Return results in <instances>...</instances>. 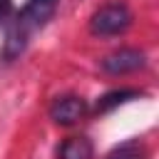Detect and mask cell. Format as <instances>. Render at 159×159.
Masks as SVG:
<instances>
[{
  "label": "cell",
  "mask_w": 159,
  "mask_h": 159,
  "mask_svg": "<svg viewBox=\"0 0 159 159\" xmlns=\"http://www.w3.org/2000/svg\"><path fill=\"white\" fill-rule=\"evenodd\" d=\"M55 7H57V0H30V2L25 5V10L17 15L15 32L25 37L27 27H40V25H45V22L55 15Z\"/></svg>",
  "instance_id": "obj_3"
},
{
  "label": "cell",
  "mask_w": 159,
  "mask_h": 159,
  "mask_svg": "<svg viewBox=\"0 0 159 159\" xmlns=\"http://www.w3.org/2000/svg\"><path fill=\"white\" fill-rule=\"evenodd\" d=\"M104 159H149V149L139 139H129V142L117 144L114 149H109L104 154Z\"/></svg>",
  "instance_id": "obj_7"
},
{
  "label": "cell",
  "mask_w": 159,
  "mask_h": 159,
  "mask_svg": "<svg viewBox=\"0 0 159 159\" xmlns=\"http://www.w3.org/2000/svg\"><path fill=\"white\" fill-rule=\"evenodd\" d=\"M147 65V57L142 50H134V47H122V50H114L112 55H107L102 60V70L109 72V75H127V72H134V70H142Z\"/></svg>",
  "instance_id": "obj_2"
},
{
  "label": "cell",
  "mask_w": 159,
  "mask_h": 159,
  "mask_svg": "<svg viewBox=\"0 0 159 159\" xmlns=\"http://www.w3.org/2000/svg\"><path fill=\"white\" fill-rule=\"evenodd\" d=\"M94 144L87 137H67L57 147V159H92Z\"/></svg>",
  "instance_id": "obj_5"
},
{
  "label": "cell",
  "mask_w": 159,
  "mask_h": 159,
  "mask_svg": "<svg viewBox=\"0 0 159 159\" xmlns=\"http://www.w3.org/2000/svg\"><path fill=\"white\" fill-rule=\"evenodd\" d=\"M132 25V10L124 2H109L102 5L99 10L92 12L89 17V32L99 35V37H109V35H119Z\"/></svg>",
  "instance_id": "obj_1"
},
{
  "label": "cell",
  "mask_w": 159,
  "mask_h": 159,
  "mask_svg": "<svg viewBox=\"0 0 159 159\" xmlns=\"http://www.w3.org/2000/svg\"><path fill=\"white\" fill-rule=\"evenodd\" d=\"M142 94H144L142 89H132V87H124V89H112V92H107V94H102V97L97 99L94 109H97V112H109V109H114L117 104H124V102L137 99V97H142Z\"/></svg>",
  "instance_id": "obj_6"
},
{
  "label": "cell",
  "mask_w": 159,
  "mask_h": 159,
  "mask_svg": "<svg viewBox=\"0 0 159 159\" xmlns=\"http://www.w3.org/2000/svg\"><path fill=\"white\" fill-rule=\"evenodd\" d=\"M12 15V0H0V22Z\"/></svg>",
  "instance_id": "obj_8"
},
{
  "label": "cell",
  "mask_w": 159,
  "mask_h": 159,
  "mask_svg": "<svg viewBox=\"0 0 159 159\" xmlns=\"http://www.w3.org/2000/svg\"><path fill=\"white\" fill-rule=\"evenodd\" d=\"M84 112H87L84 99H80V97H75V94L57 97V99L52 102V107H50V117H52V122H55V124H65V127L80 122V119L84 117Z\"/></svg>",
  "instance_id": "obj_4"
}]
</instances>
